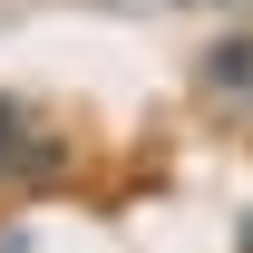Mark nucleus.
Masks as SVG:
<instances>
[{
  "mask_svg": "<svg viewBox=\"0 0 253 253\" xmlns=\"http://www.w3.org/2000/svg\"><path fill=\"white\" fill-rule=\"evenodd\" d=\"M59 156H68V146H59V136H49V126H39L10 88H0V195H10V185H39V175H59Z\"/></svg>",
  "mask_w": 253,
  "mask_h": 253,
  "instance_id": "nucleus-1",
  "label": "nucleus"
},
{
  "mask_svg": "<svg viewBox=\"0 0 253 253\" xmlns=\"http://www.w3.org/2000/svg\"><path fill=\"white\" fill-rule=\"evenodd\" d=\"M195 88H205V97H224V107H253V30L214 39V49L195 59Z\"/></svg>",
  "mask_w": 253,
  "mask_h": 253,
  "instance_id": "nucleus-2",
  "label": "nucleus"
},
{
  "mask_svg": "<svg viewBox=\"0 0 253 253\" xmlns=\"http://www.w3.org/2000/svg\"><path fill=\"white\" fill-rule=\"evenodd\" d=\"M234 253H253V214H244V224H234Z\"/></svg>",
  "mask_w": 253,
  "mask_h": 253,
  "instance_id": "nucleus-3",
  "label": "nucleus"
}]
</instances>
